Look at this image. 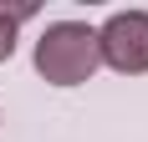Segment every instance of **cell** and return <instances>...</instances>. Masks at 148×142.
<instances>
[{"instance_id": "obj_1", "label": "cell", "mask_w": 148, "mask_h": 142, "mask_svg": "<svg viewBox=\"0 0 148 142\" xmlns=\"http://www.w3.org/2000/svg\"><path fill=\"white\" fill-rule=\"evenodd\" d=\"M36 76L51 86H82L97 76L102 56H97V26L87 20H51V26L36 36Z\"/></svg>"}, {"instance_id": "obj_3", "label": "cell", "mask_w": 148, "mask_h": 142, "mask_svg": "<svg viewBox=\"0 0 148 142\" xmlns=\"http://www.w3.org/2000/svg\"><path fill=\"white\" fill-rule=\"evenodd\" d=\"M36 15V5H0V61L15 56V30H21V20H31Z\"/></svg>"}, {"instance_id": "obj_2", "label": "cell", "mask_w": 148, "mask_h": 142, "mask_svg": "<svg viewBox=\"0 0 148 142\" xmlns=\"http://www.w3.org/2000/svg\"><path fill=\"white\" fill-rule=\"evenodd\" d=\"M97 56L118 76L148 71V10H112L97 26Z\"/></svg>"}]
</instances>
